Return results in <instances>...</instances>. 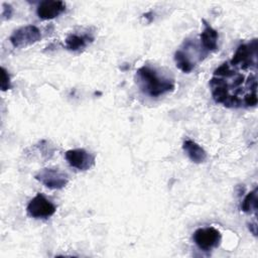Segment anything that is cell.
<instances>
[{
  "mask_svg": "<svg viewBox=\"0 0 258 258\" xmlns=\"http://www.w3.org/2000/svg\"><path fill=\"white\" fill-rule=\"evenodd\" d=\"M257 39L240 44L232 58L214 71L212 97L227 108L255 107L257 99Z\"/></svg>",
  "mask_w": 258,
  "mask_h": 258,
  "instance_id": "6da1fadb",
  "label": "cell"
},
{
  "mask_svg": "<svg viewBox=\"0 0 258 258\" xmlns=\"http://www.w3.org/2000/svg\"><path fill=\"white\" fill-rule=\"evenodd\" d=\"M137 77L141 90L151 97H159L174 89L172 80L159 76L154 69L147 66L137 70Z\"/></svg>",
  "mask_w": 258,
  "mask_h": 258,
  "instance_id": "7a4b0ae2",
  "label": "cell"
},
{
  "mask_svg": "<svg viewBox=\"0 0 258 258\" xmlns=\"http://www.w3.org/2000/svg\"><path fill=\"white\" fill-rule=\"evenodd\" d=\"M40 38V30L35 25H25L14 30L9 40L14 47L22 48L34 44L39 41Z\"/></svg>",
  "mask_w": 258,
  "mask_h": 258,
  "instance_id": "3957f363",
  "label": "cell"
},
{
  "mask_svg": "<svg viewBox=\"0 0 258 258\" xmlns=\"http://www.w3.org/2000/svg\"><path fill=\"white\" fill-rule=\"evenodd\" d=\"M221 233L214 227L200 228L195 231L192 235L196 245L204 251H210L220 245Z\"/></svg>",
  "mask_w": 258,
  "mask_h": 258,
  "instance_id": "277c9868",
  "label": "cell"
},
{
  "mask_svg": "<svg viewBox=\"0 0 258 258\" xmlns=\"http://www.w3.org/2000/svg\"><path fill=\"white\" fill-rule=\"evenodd\" d=\"M26 211L34 219H47L55 213L56 208L42 194H37L28 203Z\"/></svg>",
  "mask_w": 258,
  "mask_h": 258,
  "instance_id": "5b68a950",
  "label": "cell"
},
{
  "mask_svg": "<svg viewBox=\"0 0 258 258\" xmlns=\"http://www.w3.org/2000/svg\"><path fill=\"white\" fill-rule=\"evenodd\" d=\"M35 179L51 189H60L69 181L68 175L64 172L53 168L41 169L35 174Z\"/></svg>",
  "mask_w": 258,
  "mask_h": 258,
  "instance_id": "8992f818",
  "label": "cell"
},
{
  "mask_svg": "<svg viewBox=\"0 0 258 258\" xmlns=\"http://www.w3.org/2000/svg\"><path fill=\"white\" fill-rule=\"evenodd\" d=\"M64 157L72 167L79 170L90 169L95 164V156L85 149H70L64 153Z\"/></svg>",
  "mask_w": 258,
  "mask_h": 258,
  "instance_id": "52a82bcc",
  "label": "cell"
},
{
  "mask_svg": "<svg viewBox=\"0 0 258 258\" xmlns=\"http://www.w3.org/2000/svg\"><path fill=\"white\" fill-rule=\"evenodd\" d=\"M66 10V4L62 1L46 0L38 4L36 14L40 19L50 20L60 15Z\"/></svg>",
  "mask_w": 258,
  "mask_h": 258,
  "instance_id": "ba28073f",
  "label": "cell"
},
{
  "mask_svg": "<svg viewBox=\"0 0 258 258\" xmlns=\"http://www.w3.org/2000/svg\"><path fill=\"white\" fill-rule=\"evenodd\" d=\"M182 149L188 156V158L195 163L205 162L208 154L206 150L191 139H185L182 143Z\"/></svg>",
  "mask_w": 258,
  "mask_h": 258,
  "instance_id": "9c48e42d",
  "label": "cell"
},
{
  "mask_svg": "<svg viewBox=\"0 0 258 258\" xmlns=\"http://www.w3.org/2000/svg\"><path fill=\"white\" fill-rule=\"evenodd\" d=\"M205 28L201 33V46L207 52L216 50L218 48V39L219 34L217 30H215L210 24H208L205 20Z\"/></svg>",
  "mask_w": 258,
  "mask_h": 258,
  "instance_id": "30bf717a",
  "label": "cell"
},
{
  "mask_svg": "<svg viewBox=\"0 0 258 258\" xmlns=\"http://www.w3.org/2000/svg\"><path fill=\"white\" fill-rule=\"evenodd\" d=\"M93 37L88 35V34H76V33H71L67 36L64 42H66V47L69 50L72 51H77L80 50L84 47H86L89 43V41H92Z\"/></svg>",
  "mask_w": 258,
  "mask_h": 258,
  "instance_id": "8fae6325",
  "label": "cell"
},
{
  "mask_svg": "<svg viewBox=\"0 0 258 258\" xmlns=\"http://www.w3.org/2000/svg\"><path fill=\"white\" fill-rule=\"evenodd\" d=\"M174 61L176 67L183 73H189L195 67V62L191 60L189 54L183 49H177L174 53Z\"/></svg>",
  "mask_w": 258,
  "mask_h": 258,
  "instance_id": "7c38bea8",
  "label": "cell"
},
{
  "mask_svg": "<svg viewBox=\"0 0 258 258\" xmlns=\"http://www.w3.org/2000/svg\"><path fill=\"white\" fill-rule=\"evenodd\" d=\"M256 205H257V188H254L243 200L241 209L245 213L256 212V208H257Z\"/></svg>",
  "mask_w": 258,
  "mask_h": 258,
  "instance_id": "4fadbf2b",
  "label": "cell"
},
{
  "mask_svg": "<svg viewBox=\"0 0 258 258\" xmlns=\"http://www.w3.org/2000/svg\"><path fill=\"white\" fill-rule=\"evenodd\" d=\"M11 88L10 85V77L7 71L2 67L1 68V90L2 91H7Z\"/></svg>",
  "mask_w": 258,
  "mask_h": 258,
  "instance_id": "5bb4252c",
  "label": "cell"
},
{
  "mask_svg": "<svg viewBox=\"0 0 258 258\" xmlns=\"http://www.w3.org/2000/svg\"><path fill=\"white\" fill-rule=\"evenodd\" d=\"M2 7H3V10H2L3 18H5V19L10 18L11 15H12V7L9 4H6V3H3Z\"/></svg>",
  "mask_w": 258,
  "mask_h": 258,
  "instance_id": "9a60e30c",
  "label": "cell"
},
{
  "mask_svg": "<svg viewBox=\"0 0 258 258\" xmlns=\"http://www.w3.org/2000/svg\"><path fill=\"white\" fill-rule=\"evenodd\" d=\"M249 230L252 232V234L253 235H257V226H256V224L254 223V224H250V226H249Z\"/></svg>",
  "mask_w": 258,
  "mask_h": 258,
  "instance_id": "2e32d148",
  "label": "cell"
}]
</instances>
